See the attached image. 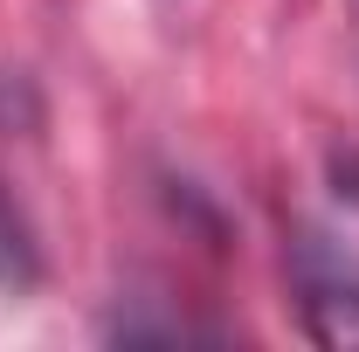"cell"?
<instances>
[{
    "mask_svg": "<svg viewBox=\"0 0 359 352\" xmlns=\"http://www.w3.org/2000/svg\"><path fill=\"white\" fill-rule=\"evenodd\" d=\"M290 290H297L304 332L318 346H359V249L353 242H339L325 228H297Z\"/></svg>",
    "mask_w": 359,
    "mask_h": 352,
    "instance_id": "1",
    "label": "cell"
},
{
    "mask_svg": "<svg viewBox=\"0 0 359 352\" xmlns=\"http://www.w3.org/2000/svg\"><path fill=\"white\" fill-rule=\"evenodd\" d=\"M35 276V249H28V235H21V221H14V208L0 201V283H28Z\"/></svg>",
    "mask_w": 359,
    "mask_h": 352,
    "instance_id": "2",
    "label": "cell"
},
{
    "mask_svg": "<svg viewBox=\"0 0 359 352\" xmlns=\"http://www.w3.org/2000/svg\"><path fill=\"white\" fill-rule=\"evenodd\" d=\"M353 7H359V0H353Z\"/></svg>",
    "mask_w": 359,
    "mask_h": 352,
    "instance_id": "3",
    "label": "cell"
}]
</instances>
